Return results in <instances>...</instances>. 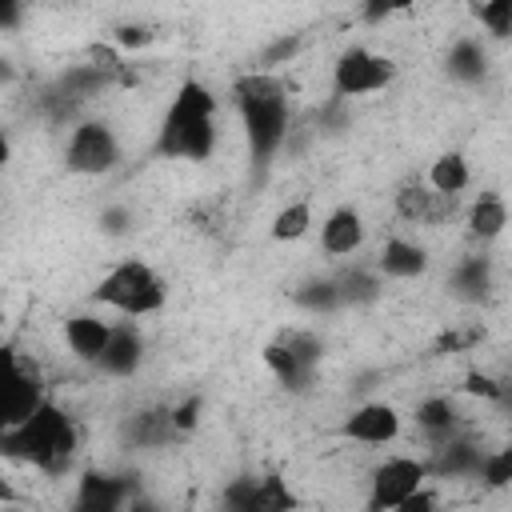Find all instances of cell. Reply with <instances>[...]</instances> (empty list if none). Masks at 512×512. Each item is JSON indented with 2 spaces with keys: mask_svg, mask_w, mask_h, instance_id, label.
<instances>
[{
  "mask_svg": "<svg viewBox=\"0 0 512 512\" xmlns=\"http://www.w3.org/2000/svg\"><path fill=\"white\" fill-rule=\"evenodd\" d=\"M296 496L288 492V484L280 476H256V488H252V512H280V508H292Z\"/></svg>",
  "mask_w": 512,
  "mask_h": 512,
  "instance_id": "cell-26",
  "label": "cell"
},
{
  "mask_svg": "<svg viewBox=\"0 0 512 512\" xmlns=\"http://www.w3.org/2000/svg\"><path fill=\"white\" fill-rule=\"evenodd\" d=\"M220 144V100L208 84L200 80H184L156 128L152 152L164 160H188V164H204Z\"/></svg>",
  "mask_w": 512,
  "mask_h": 512,
  "instance_id": "cell-2",
  "label": "cell"
},
{
  "mask_svg": "<svg viewBox=\"0 0 512 512\" xmlns=\"http://www.w3.org/2000/svg\"><path fill=\"white\" fill-rule=\"evenodd\" d=\"M116 40H120L124 48H136V44H148V40H152V32H144V28H128V24H124V28L116 32Z\"/></svg>",
  "mask_w": 512,
  "mask_h": 512,
  "instance_id": "cell-36",
  "label": "cell"
},
{
  "mask_svg": "<svg viewBox=\"0 0 512 512\" xmlns=\"http://www.w3.org/2000/svg\"><path fill=\"white\" fill-rule=\"evenodd\" d=\"M392 80H396V64L364 44L344 48L332 64V96H340V100H360V96L384 92Z\"/></svg>",
  "mask_w": 512,
  "mask_h": 512,
  "instance_id": "cell-6",
  "label": "cell"
},
{
  "mask_svg": "<svg viewBox=\"0 0 512 512\" xmlns=\"http://www.w3.org/2000/svg\"><path fill=\"white\" fill-rule=\"evenodd\" d=\"M144 352H148L144 332L136 328V320H128V316H124L120 324H112L108 344H104V352L96 356V364H92V368H100V372H104V376H112V380H128V376H136V372H140Z\"/></svg>",
  "mask_w": 512,
  "mask_h": 512,
  "instance_id": "cell-11",
  "label": "cell"
},
{
  "mask_svg": "<svg viewBox=\"0 0 512 512\" xmlns=\"http://www.w3.org/2000/svg\"><path fill=\"white\" fill-rule=\"evenodd\" d=\"M200 396H188V400H180L176 408H168V416H172V428H176V436H188L196 424H200Z\"/></svg>",
  "mask_w": 512,
  "mask_h": 512,
  "instance_id": "cell-30",
  "label": "cell"
},
{
  "mask_svg": "<svg viewBox=\"0 0 512 512\" xmlns=\"http://www.w3.org/2000/svg\"><path fill=\"white\" fill-rule=\"evenodd\" d=\"M296 52H300V36H296V32H292V36H280L276 44H268V48H264V56H260V68H264V72H272L276 64H288Z\"/></svg>",
  "mask_w": 512,
  "mask_h": 512,
  "instance_id": "cell-29",
  "label": "cell"
},
{
  "mask_svg": "<svg viewBox=\"0 0 512 512\" xmlns=\"http://www.w3.org/2000/svg\"><path fill=\"white\" fill-rule=\"evenodd\" d=\"M416 0H364V20L368 24H380V20H388V16H396V12H404V8H412Z\"/></svg>",
  "mask_w": 512,
  "mask_h": 512,
  "instance_id": "cell-32",
  "label": "cell"
},
{
  "mask_svg": "<svg viewBox=\"0 0 512 512\" xmlns=\"http://www.w3.org/2000/svg\"><path fill=\"white\" fill-rule=\"evenodd\" d=\"M128 504H136L132 488H128V476H112V472H84L80 476L76 508H84V512H116V508H128Z\"/></svg>",
  "mask_w": 512,
  "mask_h": 512,
  "instance_id": "cell-16",
  "label": "cell"
},
{
  "mask_svg": "<svg viewBox=\"0 0 512 512\" xmlns=\"http://www.w3.org/2000/svg\"><path fill=\"white\" fill-rule=\"evenodd\" d=\"M424 184L436 188V192H444V196H460V192L472 184V168H468L464 152H444V156H436Z\"/></svg>",
  "mask_w": 512,
  "mask_h": 512,
  "instance_id": "cell-22",
  "label": "cell"
},
{
  "mask_svg": "<svg viewBox=\"0 0 512 512\" xmlns=\"http://www.w3.org/2000/svg\"><path fill=\"white\" fill-rule=\"evenodd\" d=\"M464 392L468 396H484V400H504V384L492 380L488 372H468L464 376Z\"/></svg>",
  "mask_w": 512,
  "mask_h": 512,
  "instance_id": "cell-31",
  "label": "cell"
},
{
  "mask_svg": "<svg viewBox=\"0 0 512 512\" xmlns=\"http://www.w3.org/2000/svg\"><path fill=\"white\" fill-rule=\"evenodd\" d=\"M232 108H236V120L244 128V144H248V156L256 168H268L280 148L288 144V132H292V100H288V88L276 72H244L232 80Z\"/></svg>",
  "mask_w": 512,
  "mask_h": 512,
  "instance_id": "cell-1",
  "label": "cell"
},
{
  "mask_svg": "<svg viewBox=\"0 0 512 512\" xmlns=\"http://www.w3.org/2000/svg\"><path fill=\"white\" fill-rule=\"evenodd\" d=\"M320 360H324V344H320L312 332H284L280 340H272V344L264 348L268 372H272L288 392L312 388Z\"/></svg>",
  "mask_w": 512,
  "mask_h": 512,
  "instance_id": "cell-8",
  "label": "cell"
},
{
  "mask_svg": "<svg viewBox=\"0 0 512 512\" xmlns=\"http://www.w3.org/2000/svg\"><path fill=\"white\" fill-rule=\"evenodd\" d=\"M444 72H448V80H456V84H484L488 72H492V52H488V44H484L480 36H460V40H452L448 52H444Z\"/></svg>",
  "mask_w": 512,
  "mask_h": 512,
  "instance_id": "cell-14",
  "label": "cell"
},
{
  "mask_svg": "<svg viewBox=\"0 0 512 512\" xmlns=\"http://www.w3.org/2000/svg\"><path fill=\"white\" fill-rule=\"evenodd\" d=\"M76 452H80V428L48 396L20 424L0 432V456L16 460V464H28V468H36L44 476H64L72 468Z\"/></svg>",
  "mask_w": 512,
  "mask_h": 512,
  "instance_id": "cell-3",
  "label": "cell"
},
{
  "mask_svg": "<svg viewBox=\"0 0 512 512\" xmlns=\"http://www.w3.org/2000/svg\"><path fill=\"white\" fill-rule=\"evenodd\" d=\"M400 428H404V416L388 400H364L340 420V436L352 444H364V448H384V444L400 440Z\"/></svg>",
  "mask_w": 512,
  "mask_h": 512,
  "instance_id": "cell-10",
  "label": "cell"
},
{
  "mask_svg": "<svg viewBox=\"0 0 512 512\" xmlns=\"http://www.w3.org/2000/svg\"><path fill=\"white\" fill-rule=\"evenodd\" d=\"M292 300H296L304 312H312V316H328V312H340V292H336V280H332V276L300 284V288L292 292Z\"/></svg>",
  "mask_w": 512,
  "mask_h": 512,
  "instance_id": "cell-25",
  "label": "cell"
},
{
  "mask_svg": "<svg viewBox=\"0 0 512 512\" xmlns=\"http://www.w3.org/2000/svg\"><path fill=\"white\" fill-rule=\"evenodd\" d=\"M40 400H44L40 368L16 344H0V432L20 424Z\"/></svg>",
  "mask_w": 512,
  "mask_h": 512,
  "instance_id": "cell-5",
  "label": "cell"
},
{
  "mask_svg": "<svg viewBox=\"0 0 512 512\" xmlns=\"http://www.w3.org/2000/svg\"><path fill=\"white\" fill-rule=\"evenodd\" d=\"M0 320H4V308H0Z\"/></svg>",
  "mask_w": 512,
  "mask_h": 512,
  "instance_id": "cell-38",
  "label": "cell"
},
{
  "mask_svg": "<svg viewBox=\"0 0 512 512\" xmlns=\"http://www.w3.org/2000/svg\"><path fill=\"white\" fill-rule=\"evenodd\" d=\"M456 204H460V196H444V192H436V188H428V184H404L400 192H396V216L404 220V224H424V228H436V224H444L452 212H456Z\"/></svg>",
  "mask_w": 512,
  "mask_h": 512,
  "instance_id": "cell-12",
  "label": "cell"
},
{
  "mask_svg": "<svg viewBox=\"0 0 512 512\" xmlns=\"http://www.w3.org/2000/svg\"><path fill=\"white\" fill-rule=\"evenodd\" d=\"M428 264H432L428 248L416 244V240H408V236H388V240L380 244L376 260H372V268H376L384 280H420V276L428 272Z\"/></svg>",
  "mask_w": 512,
  "mask_h": 512,
  "instance_id": "cell-13",
  "label": "cell"
},
{
  "mask_svg": "<svg viewBox=\"0 0 512 512\" xmlns=\"http://www.w3.org/2000/svg\"><path fill=\"white\" fill-rule=\"evenodd\" d=\"M476 480L484 488H508L512 484V452L508 448H496V452H484L480 468H476Z\"/></svg>",
  "mask_w": 512,
  "mask_h": 512,
  "instance_id": "cell-28",
  "label": "cell"
},
{
  "mask_svg": "<svg viewBox=\"0 0 512 512\" xmlns=\"http://www.w3.org/2000/svg\"><path fill=\"white\" fill-rule=\"evenodd\" d=\"M432 476H428V464L420 460V456H404V452H396V456H384L376 468H372V476H368V508L372 512H388V508H400L420 484H428Z\"/></svg>",
  "mask_w": 512,
  "mask_h": 512,
  "instance_id": "cell-9",
  "label": "cell"
},
{
  "mask_svg": "<svg viewBox=\"0 0 512 512\" xmlns=\"http://www.w3.org/2000/svg\"><path fill=\"white\" fill-rule=\"evenodd\" d=\"M0 504H4V508H12V504H28V496H24L4 472H0Z\"/></svg>",
  "mask_w": 512,
  "mask_h": 512,
  "instance_id": "cell-35",
  "label": "cell"
},
{
  "mask_svg": "<svg viewBox=\"0 0 512 512\" xmlns=\"http://www.w3.org/2000/svg\"><path fill=\"white\" fill-rule=\"evenodd\" d=\"M112 332V320H104L100 312H72L64 320V344L80 364H96V356L104 352Z\"/></svg>",
  "mask_w": 512,
  "mask_h": 512,
  "instance_id": "cell-17",
  "label": "cell"
},
{
  "mask_svg": "<svg viewBox=\"0 0 512 512\" xmlns=\"http://www.w3.org/2000/svg\"><path fill=\"white\" fill-rule=\"evenodd\" d=\"M128 224H132V216H128L124 208H108V212H104V232L120 236V232H128Z\"/></svg>",
  "mask_w": 512,
  "mask_h": 512,
  "instance_id": "cell-33",
  "label": "cell"
},
{
  "mask_svg": "<svg viewBox=\"0 0 512 512\" xmlns=\"http://www.w3.org/2000/svg\"><path fill=\"white\" fill-rule=\"evenodd\" d=\"M336 280V292H340V308H368L384 296V276L372 268V264H356V268H344Z\"/></svg>",
  "mask_w": 512,
  "mask_h": 512,
  "instance_id": "cell-20",
  "label": "cell"
},
{
  "mask_svg": "<svg viewBox=\"0 0 512 512\" xmlns=\"http://www.w3.org/2000/svg\"><path fill=\"white\" fill-rule=\"evenodd\" d=\"M448 288H452V296L464 300V304L488 300V292H492V260H488L484 252H472V256L456 260V264H452V276H448Z\"/></svg>",
  "mask_w": 512,
  "mask_h": 512,
  "instance_id": "cell-19",
  "label": "cell"
},
{
  "mask_svg": "<svg viewBox=\"0 0 512 512\" xmlns=\"http://www.w3.org/2000/svg\"><path fill=\"white\" fill-rule=\"evenodd\" d=\"M92 304L96 308H108L116 316H128V320H144V316L164 312V304H168V280L148 260L128 256V260L112 264L96 280Z\"/></svg>",
  "mask_w": 512,
  "mask_h": 512,
  "instance_id": "cell-4",
  "label": "cell"
},
{
  "mask_svg": "<svg viewBox=\"0 0 512 512\" xmlns=\"http://www.w3.org/2000/svg\"><path fill=\"white\" fill-rule=\"evenodd\" d=\"M12 80H16V68L8 60H0V84H12Z\"/></svg>",
  "mask_w": 512,
  "mask_h": 512,
  "instance_id": "cell-37",
  "label": "cell"
},
{
  "mask_svg": "<svg viewBox=\"0 0 512 512\" xmlns=\"http://www.w3.org/2000/svg\"><path fill=\"white\" fill-rule=\"evenodd\" d=\"M308 228H312V204H308V200H292V204H284V208L272 216L268 236H272L276 244H292V240L308 236Z\"/></svg>",
  "mask_w": 512,
  "mask_h": 512,
  "instance_id": "cell-24",
  "label": "cell"
},
{
  "mask_svg": "<svg viewBox=\"0 0 512 512\" xmlns=\"http://www.w3.org/2000/svg\"><path fill=\"white\" fill-rule=\"evenodd\" d=\"M128 436H132V444H140V448H160L164 440H176V428H172L168 408L136 412L132 424H128Z\"/></svg>",
  "mask_w": 512,
  "mask_h": 512,
  "instance_id": "cell-23",
  "label": "cell"
},
{
  "mask_svg": "<svg viewBox=\"0 0 512 512\" xmlns=\"http://www.w3.org/2000/svg\"><path fill=\"white\" fill-rule=\"evenodd\" d=\"M464 224H468V236H472L476 244L500 240L504 228H508V204H504V196H500V192H480V196L468 204Z\"/></svg>",
  "mask_w": 512,
  "mask_h": 512,
  "instance_id": "cell-18",
  "label": "cell"
},
{
  "mask_svg": "<svg viewBox=\"0 0 512 512\" xmlns=\"http://www.w3.org/2000/svg\"><path fill=\"white\" fill-rule=\"evenodd\" d=\"M364 236H368L364 216H360L352 204L332 208V212L324 216V224H320V248H324L328 256H352V252H360V248H364Z\"/></svg>",
  "mask_w": 512,
  "mask_h": 512,
  "instance_id": "cell-15",
  "label": "cell"
},
{
  "mask_svg": "<svg viewBox=\"0 0 512 512\" xmlns=\"http://www.w3.org/2000/svg\"><path fill=\"white\" fill-rule=\"evenodd\" d=\"M416 428L428 436V440H444L452 432H460V408L452 396H424L412 412Z\"/></svg>",
  "mask_w": 512,
  "mask_h": 512,
  "instance_id": "cell-21",
  "label": "cell"
},
{
  "mask_svg": "<svg viewBox=\"0 0 512 512\" xmlns=\"http://www.w3.org/2000/svg\"><path fill=\"white\" fill-rule=\"evenodd\" d=\"M476 20L484 24V32L492 40H508L512 36V0H480Z\"/></svg>",
  "mask_w": 512,
  "mask_h": 512,
  "instance_id": "cell-27",
  "label": "cell"
},
{
  "mask_svg": "<svg viewBox=\"0 0 512 512\" xmlns=\"http://www.w3.org/2000/svg\"><path fill=\"white\" fill-rule=\"evenodd\" d=\"M24 16V0H0V28H16Z\"/></svg>",
  "mask_w": 512,
  "mask_h": 512,
  "instance_id": "cell-34",
  "label": "cell"
},
{
  "mask_svg": "<svg viewBox=\"0 0 512 512\" xmlns=\"http://www.w3.org/2000/svg\"><path fill=\"white\" fill-rule=\"evenodd\" d=\"M120 164V140L104 120H76L64 140V168L76 176H104Z\"/></svg>",
  "mask_w": 512,
  "mask_h": 512,
  "instance_id": "cell-7",
  "label": "cell"
}]
</instances>
